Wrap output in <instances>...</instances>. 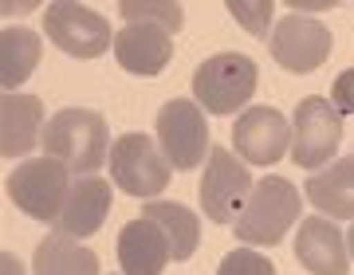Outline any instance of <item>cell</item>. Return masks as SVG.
I'll return each mask as SVG.
<instances>
[{"instance_id": "8", "label": "cell", "mask_w": 354, "mask_h": 275, "mask_svg": "<svg viewBox=\"0 0 354 275\" xmlns=\"http://www.w3.org/2000/svg\"><path fill=\"white\" fill-rule=\"evenodd\" d=\"M158 146L169 158L174 169H197L201 162H209V122H205V111L189 99H169L158 111Z\"/></svg>"}, {"instance_id": "1", "label": "cell", "mask_w": 354, "mask_h": 275, "mask_svg": "<svg viewBox=\"0 0 354 275\" xmlns=\"http://www.w3.org/2000/svg\"><path fill=\"white\" fill-rule=\"evenodd\" d=\"M111 130L99 111L67 106V111H55L44 126V153L79 177L99 173V165L111 162Z\"/></svg>"}, {"instance_id": "16", "label": "cell", "mask_w": 354, "mask_h": 275, "mask_svg": "<svg viewBox=\"0 0 354 275\" xmlns=\"http://www.w3.org/2000/svg\"><path fill=\"white\" fill-rule=\"evenodd\" d=\"M44 102L36 95H4L0 99V150L4 158H24L44 142Z\"/></svg>"}, {"instance_id": "27", "label": "cell", "mask_w": 354, "mask_h": 275, "mask_svg": "<svg viewBox=\"0 0 354 275\" xmlns=\"http://www.w3.org/2000/svg\"><path fill=\"white\" fill-rule=\"evenodd\" d=\"M346 248H351V260H354V220H351V228H346Z\"/></svg>"}, {"instance_id": "12", "label": "cell", "mask_w": 354, "mask_h": 275, "mask_svg": "<svg viewBox=\"0 0 354 275\" xmlns=\"http://www.w3.org/2000/svg\"><path fill=\"white\" fill-rule=\"evenodd\" d=\"M295 260L311 275H346L351 272V248L346 236L330 216H304L295 232Z\"/></svg>"}, {"instance_id": "19", "label": "cell", "mask_w": 354, "mask_h": 275, "mask_svg": "<svg viewBox=\"0 0 354 275\" xmlns=\"http://www.w3.org/2000/svg\"><path fill=\"white\" fill-rule=\"evenodd\" d=\"M142 216H150L153 225L165 232L177 263H185L193 252H197V244H201V220H197L185 205H177V200H150V205L142 209Z\"/></svg>"}, {"instance_id": "23", "label": "cell", "mask_w": 354, "mask_h": 275, "mask_svg": "<svg viewBox=\"0 0 354 275\" xmlns=\"http://www.w3.org/2000/svg\"><path fill=\"white\" fill-rule=\"evenodd\" d=\"M228 12L244 24V32L252 36H272V16H276V4L272 0H260V4H228Z\"/></svg>"}, {"instance_id": "17", "label": "cell", "mask_w": 354, "mask_h": 275, "mask_svg": "<svg viewBox=\"0 0 354 275\" xmlns=\"http://www.w3.org/2000/svg\"><path fill=\"white\" fill-rule=\"evenodd\" d=\"M304 193L319 213L354 220V153L330 162L327 169H319V173H311Z\"/></svg>"}, {"instance_id": "22", "label": "cell", "mask_w": 354, "mask_h": 275, "mask_svg": "<svg viewBox=\"0 0 354 275\" xmlns=\"http://www.w3.org/2000/svg\"><path fill=\"white\" fill-rule=\"evenodd\" d=\"M216 275H276V263L268 260V256H260V252H252V248H232L225 260H221Z\"/></svg>"}, {"instance_id": "9", "label": "cell", "mask_w": 354, "mask_h": 275, "mask_svg": "<svg viewBox=\"0 0 354 275\" xmlns=\"http://www.w3.org/2000/svg\"><path fill=\"white\" fill-rule=\"evenodd\" d=\"M272 59L291 75H311L330 55V28H323L311 16H279V24L268 36Z\"/></svg>"}, {"instance_id": "21", "label": "cell", "mask_w": 354, "mask_h": 275, "mask_svg": "<svg viewBox=\"0 0 354 275\" xmlns=\"http://www.w3.org/2000/svg\"><path fill=\"white\" fill-rule=\"evenodd\" d=\"M122 20H127V24H158L174 36V32H181V4H174V0H162V4H150V0H122Z\"/></svg>"}, {"instance_id": "5", "label": "cell", "mask_w": 354, "mask_h": 275, "mask_svg": "<svg viewBox=\"0 0 354 275\" xmlns=\"http://www.w3.org/2000/svg\"><path fill=\"white\" fill-rule=\"evenodd\" d=\"M342 146V114L330 106V99H304L291 118V162L299 169H327Z\"/></svg>"}, {"instance_id": "24", "label": "cell", "mask_w": 354, "mask_h": 275, "mask_svg": "<svg viewBox=\"0 0 354 275\" xmlns=\"http://www.w3.org/2000/svg\"><path fill=\"white\" fill-rule=\"evenodd\" d=\"M330 106L346 118L354 114V67H346L339 79H335V87H330Z\"/></svg>"}, {"instance_id": "4", "label": "cell", "mask_w": 354, "mask_h": 275, "mask_svg": "<svg viewBox=\"0 0 354 275\" xmlns=\"http://www.w3.org/2000/svg\"><path fill=\"white\" fill-rule=\"evenodd\" d=\"M71 169L59 165L55 158H28L24 165H16L8 173V197L20 213H28L32 220H48L55 225L59 213L67 205V193H71Z\"/></svg>"}, {"instance_id": "7", "label": "cell", "mask_w": 354, "mask_h": 275, "mask_svg": "<svg viewBox=\"0 0 354 275\" xmlns=\"http://www.w3.org/2000/svg\"><path fill=\"white\" fill-rule=\"evenodd\" d=\"M252 177H248V162L241 153L216 146L205 162V177H201V209L213 225H236L241 209L252 197Z\"/></svg>"}, {"instance_id": "20", "label": "cell", "mask_w": 354, "mask_h": 275, "mask_svg": "<svg viewBox=\"0 0 354 275\" xmlns=\"http://www.w3.org/2000/svg\"><path fill=\"white\" fill-rule=\"evenodd\" d=\"M36 63H39V36L32 28L8 24L0 32V83H4V95H12L36 71Z\"/></svg>"}, {"instance_id": "28", "label": "cell", "mask_w": 354, "mask_h": 275, "mask_svg": "<svg viewBox=\"0 0 354 275\" xmlns=\"http://www.w3.org/2000/svg\"><path fill=\"white\" fill-rule=\"evenodd\" d=\"M118 275H122V272H118Z\"/></svg>"}, {"instance_id": "13", "label": "cell", "mask_w": 354, "mask_h": 275, "mask_svg": "<svg viewBox=\"0 0 354 275\" xmlns=\"http://www.w3.org/2000/svg\"><path fill=\"white\" fill-rule=\"evenodd\" d=\"M118 267L122 275H162L165 263L174 260V248L150 216H134L118 232Z\"/></svg>"}, {"instance_id": "14", "label": "cell", "mask_w": 354, "mask_h": 275, "mask_svg": "<svg viewBox=\"0 0 354 275\" xmlns=\"http://www.w3.org/2000/svg\"><path fill=\"white\" fill-rule=\"evenodd\" d=\"M114 59L130 75H162L174 59V39L158 24H127L114 36Z\"/></svg>"}, {"instance_id": "25", "label": "cell", "mask_w": 354, "mask_h": 275, "mask_svg": "<svg viewBox=\"0 0 354 275\" xmlns=\"http://www.w3.org/2000/svg\"><path fill=\"white\" fill-rule=\"evenodd\" d=\"M291 8H295V16H299V12H327V8H335V4H330V0H315V4H311V0H291Z\"/></svg>"}, {"instance_id": "11", "label": "cell", "mask_w": 354, "mask_h": 275, "mask_svg": "<svg viewBox=\"0 0 354 275\" xmlns=\"http://www.w3.org/2000/svg\"><path fill=\"white\" fill-rule=\"evenodd\" d=\"M232 146L248 165H276L291 153V122L276 106H248L232 122Z\"/></svg>"}, {"instance_id": "15", "label": "cell", "mask_w": 354, "mask_h": 275, "mask_svg": "<svg viewBox=\"0 0 354 275\" xmlns=\"http://www.w3.org/2000/svg\"><path fill=\"white\" fill-rule=\"evenodd\" d=\"M111 181H102L99 173L95 177H79L71 181V193H67V205L59 220H55V232H64V236H75V240H87L95 236L111 213Z\"/></svg>"}, {"instance_id": "18", "label": "cell", "mask_w": 354, "mask_h": 275, "mask_svg": "<svg viewBox=\"0 0 354 275\" xmlns=\"http://www.w3.org/2000/svg\"><path fill=\"white\" fill-rule=\"evenodd\" d=\"M32 275H99V256L75 236L51 232L36 244Z\"/></svg>"}, {"instance_id": "6", "label": "cell", "mask_w": 354, "mask_h": 275, "mask_svg": "<svg viewBox=\"0 0 354 275\" xmlns=\"http://www.w3.org/2000/svg\"><path fill=\"white\" fill-rule=\"evenodd\" d=\"M106 165H111L114 185L130 197H158L162 189H169V173H174L169 158L150 134H122L111 146Z\"/></svg>"}, {"instance_id": "2", "label": "cell", "mask_w": 354, "mask_h": 275, "mask_svg": "<svg viewBox=\"0 0 354 275\" xmlns=\"http://www.w3.org/2000/svg\"><path fill=\"white\" fill-rule=\"evenodd\" d=\"M299 213H304L299 189L291 185L288 177H264V181L252 185V197L241 209L232 232H236V240L252 244V248H272L288 236V228L299 220Z\"/></svg>"}, {"instance_id": "10", "label": "cell", "mask_w": 354, "mask_h": 275, "mask_svg": "<svg viewBox=\"0 0 354 275\" xmlns=\"http://www.w3.org/2000/svg\"><path fill=\"white\" fill-rule=\"evenodd\" d=\"M44 32L59 51L75 55V59H95L111 48V24L99 12H91L87 4H48L44 8Z\"/></svg>"}, {"instance_id": "26", "label": "cell", "mask_w": 354, "mask_h": 275, "mask_svg": "<svg viewBox=\"0 0 354 275\" xmlns=\"http://www.w3.org/2000/svg\"><path fill=\"white\" fill-rule=\"evenodd\" d=\"M4 275H24V267H20V260L12 252H4Z\"/></svg>"}, {"instance_id": "3", "label": "cell", "mask_w": 354, "mask_h": 275, "mask_svg": "<svg viewBox=\"0 0 354 275\" xmlns=\"http://www.w3.org/2000/svg\"><path fill=\"white\" fill-rule=\"evenodd\" d=\"M260 71L241 51H216L193 71V99L209 114H244L256 95Z\"/></svg>"}]
</instances>
